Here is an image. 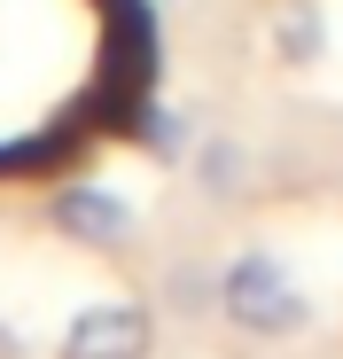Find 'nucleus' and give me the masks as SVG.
Masks as SVG:
<instances>
[{"label": "nucleus", "instance_id": "obj_1", "mask_svg": "<svg viewBox=\"0 0 343 359\" xmlns=\"http://www.w3.org/2000/svg\"><path fill=\"white\" fill-rule=\"evenodd\" d=\"M218 313L234 320L242 336L281 344V336H304L312 328V297L297 289V273L281 266L273 250H242L234 266L218 273Z\"/></svg>", "mask_w": 343, "mask_h": 359}, {"label": "nucleus", "instance_id": "obj_2", "mask_svg": "<svg viewBox=\"0 0 343 359\" xmlns=\"http://www.w3.org/2000/svg\"><path fill=\"white\" fill-rule=\"evenodd\" d=\"M148 351H156V313L141 297H102L55 336V359H148Z\"/></svg>", "mask_w": 343, "mask_h": 359}, {"label": "nucleus", "instance_id": "obj_3", "mask_svg": "<svg viewBox=\"0 0 343 359\" xmlns=\"http://www.w3.org/2000/svg\"><path fill=\"white\" fill-rule=\"evenodd\" d=\"M47 226L63 234L71 250H102V258H118L133 243V211L94 188V180H63V188H47Z\"/></svg>", "mask_w": 343, "mask_h": 359}, {"label": "nucleus", "instance_id": "obj_4", "mask_svg": "<svg viewBox=\"0 0 343 359\" xmlns=\"http://www.w3.org/2000/svg\"><path fill=\"white\" fill-rule=\"evenodd\" d=\"M265 39H273V55H281L289 71L320 63V55H328V16H320V0H281L273 24H265Z\"/></svg>", "mask_w": 343, "mask_h": 359}, {"label": "nucleus", "instance_id": "obj_5", "mask_svg": "<svg viewBox=\"0 0 343 359\" xmlns=\"http://www.w3.org/2000/svg\"><path fill=\"white\" fill-rule=\"evenodd\" d=\"M195 172H203V188H211L218 203H234V196H242V149H226V141H211V149L195 156Z\"/></svg>", "mask_w": 343, "mask_h": 359}]
</instances>
